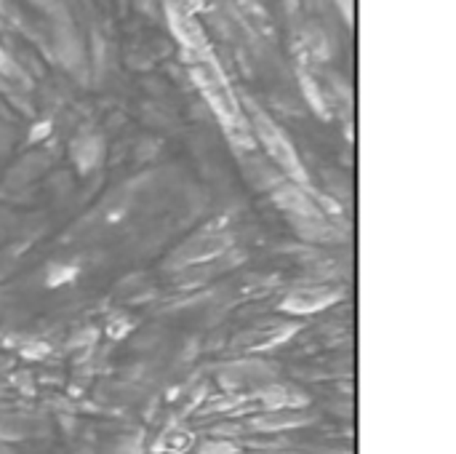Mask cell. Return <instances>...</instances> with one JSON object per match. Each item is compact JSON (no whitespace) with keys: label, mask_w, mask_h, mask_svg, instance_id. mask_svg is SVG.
I'll return each mask as SVG.
<instances>
[{"label":"cell","mask_w":456,"mask_h":454,"mask_svg":"<svg viewBox=\"0 0 456 454\" xmlns=\"http://www.w3.org/2000/svg\"><path fill=\"white\" fill-rule=\"evenodd\" d=\"M176 35H182L184 40V48H187V56H190V70H192V78L195 83L200 86L206 102L214 107V112L227 123V126H235L240 123V107H238V99L222 72V67L216 64V59L211 56L203 35L198 32L195 24H179Z\"/></svg>","instance_id":"6da1fadb"},{"label":"cell","mask_w":456,"mask_h":454,"mask_svg":"<svg viewBox=\"0 0 456 454\" xmlns=\"http://www.w3.org/2000/svg\"><path fill=\"white\" fill-rule=\"evenodd\" d=\"M256 128H259L262 142L267 144L270 155H273L289 174H294L297 179H305V171H302V166H299V158H297L294 147L289 144V139L278 131V126H273L267 118L256 115Z\"/></svg>","instance_id":"7a4b0ae2"},{"label":"cell","mask_w":456,"mask_h":454,"mask_svg":"<svg viewBox=\"0 0 456 454\" xmlns=\"http://www.w3.org/2000/svg\"><path fill=\"white\" fill-rule=\"evenodd\" d=\"M5 67H8V56H5V54L0 51V70H5Z\"/></svg>","instance_id":"3957f363"}]
</instances>
